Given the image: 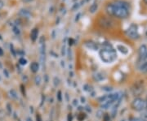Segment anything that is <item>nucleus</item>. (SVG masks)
<instances>
[{"label": "nucleus", "mask_w": 147, "mask_h": 121, "mask_svg": "<svg viewBox=\"0 0 147 121\" xmlns=\"http://www.w3.org/2000/svg\"><path fill=\"white\" fill-rule=\"evenodd\" d=\"M11 51H12L13 55L16 56V53H15V51H14V49H13V47H12V46H11Z\"/></svg>", "instance_id": "nucleus-31"}, {"label": "nucleus", "mask_w": 147, "mask_h": 121, "mask_svg": "<svg viewBox=\"0 0 147 121\" xmlns=\"http://www.w3.org/2000/svg\"><path fill=\"white\" fill-rule=\"evenodd\" d=\"M19 63L21 65H25L27 63V60L25 59V58H21L19 59Z\"/></svg>", "instance_id": "nucleus-21"}, {"label": "nucleus", "mask_w": 147, "mask_h": 121, "mask_svg": "<svg viewBox=\"0 0 147 121\" xmlns=\"http://www.w3.org/2000/svg\"><path fill=\"white\" fill-rule=\"evenodd\" d=\"M3 73H4V75L6 74V77H9V73H8V72L7 70H6V69L3 71Z\"/></svg>", "instance_id": "nucleus-29"}, {"label": "nucleus", "mask_w": 147, "mask_h": 121, "mask_svg": "<svg viewBox=\"0 0 147 121\" xmlns=\"http://www.w3.org/2000/svg\"><path fill=\"white\" fill-rule=\"evenodd\" d=\"M26 121H32V119H31V118L28 117V118L26 119Z\"/></svg>", "instance_id": "nucleus-34"}, {"label": "nucleus", "mask_w": 147, "mask_h": 121, "mask_svg": "<svg viewBox=\"0 0 147 121\" xmlns=\"http://www.w3.org/2000/svg\"><path fill=\"white\" fill-rule=\"evenodd\" d=\"M39 53H40V61L42 65L43 66L46 61V47H45L44 37H41L39 39Z\"/></svg>", "instance_id": "nucleus-4"}, {"label": "nucleus", "mask_w": 147, "mask_h": 121, "mask_svg": "<svg viewBox=\"0 0 147 121\" xmlns=\"http://www.w3.org/2000/svg\"><path fill=\"white\" fill-rule=\"evenodd\" d=\"M9 94H10L11 99H18V94H17L16 91L14 90V89H11L9 91Z\"/></svg>", "instance_id": "nucleus-16"}, {"label": "nucleus", "mask_w": 147, "mask_h": 121, "mask_svg": "<svg viewBox=\"0 0 147 121\" xmlns=\"http://www.w3.org/2000/svg\"><path fill=\"white\" fill-rule=\"evenodd\" d=\"M57 99H58L59 102H61L62 99H61V91H58V93H57Z\"/></svg>", "instance_id": "nucleus-24"}, {"label": "nucleus", "mask_w": 147, "mask_h": 121, "mask_svg": "<svg viewBox=\"0 0 147 121\" xmlns=\"http://www.w3.org/2000/svg\"><path fill=\"white\" fill-rule=\"evenodd\" d=\"M3 50L0 47V56H3Z\"/></svg>", "instance_id": "nucleus-33"}, {"label": "nucleus", "mask_w": 147, "mask_h": 121, "mask_svg": "<svg viewBox=\"0 0 147 121\" xmlns=\"http://www.w3.org/2000/svg\"><path fill=\"white\" fill-rule=\"evenodd\" d=\"M3 6H4V2L3 0H0V9H2L3 7Z\"/></svg>", "instance_id": "nucleus-28"}, {"label": "nucleus", "mask_w": 147, "mask_h": 121, "mask_svg": "<svg viewBox=\"0 0 147 121\" xmlns=\"http://www.w3.org/2000/svg\"></svg>", "instance_id": "nucleus-43"}, {"label": "nucleus", "mask_w": 147, "mask_h": 121, "mask_svg": "<svg viewBox=\"0 0 147 121\" xmlns=\"http://www.w3.org/2000/svg\"><path fill=\"white\" fill-rule=\"evenodd\" d=\"M68 121H72L71 114H69V116H68Z\"/></svg>", "instance_id": "nucleus-32"}, {"label": "nucleus", "mask_w": 147, "mask_h": 121, "mask_svg": "<svg viewBox=\"0 0 147 121\" xmlns=\"http://www.w3.org/2000/svg\"><path fill=\"white\" fill-rule=\"evenodd\" d=\"M145 102H147V97H146V100H145Z\"/></svg>", "instance_id": "nucleus-40"}, {"label": "nucleus", "mask_w": 147, "mask_h": 121, "mask_svg": "<svg viewBox=\"0 0 147 121\" xmlns=\"http://www.w3.org/2000/svg\"><path fill=\"white\" fill-rule=\"evenodd\" d=\"M126 33H127V35L128 36V37H130L132 39H137L139 37L137 25H135V24H132L127 29Z\"/></svg>", "instance_id": "nucleus-6"}, {"label": "nucleus", "mask_w": 147, "mask_h": 121, "mask_svg": "<svg viewBox=\"0 0 147 121\" xmlns=\"http://www.w3.org/2000/svg\"><path fill=\"white\" fill-rule=\"evenodd\" d=\"M36 120H37V121H42V119H41V116H39V115H37V116H36Z\"/></svg>", "instance_id": "nucleus-30"}, {"label": "nucleus", "mask_w": 147, "mask_h": 121, "mask_svg": "<svg viewBox=\"0 0 147 121\" xmlns=\"http://www.w3.org/2000/svg\"><path fill=\"white\" fill-rule=\"evenodd\" d=\"M19 15L25 18H30L31 17V13L26 9H21L19 11Z\"/></svg>", "instance_id": "nucleus-10"}, {"label": "nucleus", "mask_w": 147, "mask_h": 121, "mask_svg": "<svg viewBox=\"0 0 147 121\" xmlns=\"http://www.w3.org/2000/svg\"><path fill=\"white\" fill-rule=\"evenodd\" d=\"M7 108H8V113L9 114H11V111H12V109H11V106L9 104H7Z\"/></svg>", "instance_id": "nucleus-26"}, {"label": "nucleus", "mask_w": 147, "mask_h": 121, "mask_svg": "<svg viewBox=\"0 0 147 121\" xmlns=\"http://www.w3.org/2000/svg\"><path fill=\"white\" fill-rule=\"evenodd\" d=\"M30 69H31V72L34 73L38 72V71L39 70V63L37 62H33L30 65Z\"/></svg>", "instance_id": "nucleus-13"}, {"label": "nucleus", "mask_w": 147, "mask_h": 121, "mask_svg": "<svg viewBox=\"0 0 147 121\" xmlns=\"http://www.w3.org/2000/svg\"><path fill=\"white\" fill-rule=\"evenodd\" d=\"M115 102H117V101H114V100H113V99H110V100H108V101L103 102H101V107L102 109H108V108H110L111 106H112Z\"/></svg>", "instance_id": "nucleus-9"}, {"label": "nucleus", "mask_w": 147, "mask_h": 121, "mask_svg": "<svg viewBox=\"0 0 147 121\" xmlns=\"http://www.w3.org/2000/svg\"><path fill=\"white\" fill-rule=\"evenodd\" d=\"M38 35H39V30L38 28H34V29L31 31L30 33V38L32 40V42H35L38 38Z\"/></svg>", "instance_id": "nucleus-12"}, {"label": "nucleus", "mask_w": 147, "mask_h": 121, "mask_svg": "<svg viewBox=\"0 0 147 121\" xmlns=\"http://www.w3.org/2000/svg\"><path fill=\"white\" fill-rule=\"evenodd\" d=\"M99 55L101 60L106 63H112L117 59V55L114 49H101L99 51Z\"/></svg>", "instance_id": "nucleus-2"}, {"label": "nucleus", "mask_w": 147, "mask_h": 121, "mask_svg": "<svg viewBox=\"0 0 147 121\" xmlns=\"http://www.w3.org/2000/svg\"><path fill=\"white\" fill-rule=\"evenodd\" d=\"M140 70L142 72H147V61L142 63V64L140 67Z\"/></svg>", "instance_id": "nucleus-18"}, {"label": "nucleus", "mask_w": 147, "mask_h": 121, "mask_svg": "<svg viewBox=\"0 0 147 121\" xmlns=\"http://www.w3.org/2000/svg\"><path fill=\"white\" fill-rule=\"evenodd\" d=\"M145 111H147V107H146V108H145Z\"/></svg>", "instance_id": "nucleus-39"}, {"label": "nucleus", "mask_w": 147, "mask_h": 121, "mask_svg": "<svg viewBox=\"0 0 147 121\" xmlns=\"http://www.w3.org/2000/svg\"><path fill=\"white\" fill-rule=\"evenodd\" d=\"M146 36H147V32H146Z\"/></svg>", "instance_id": "nucleus-42"}, {"label": "nucleus", "mask_w": 147, "mask_h": 121, "mask_svg": "<svg viewBox=\"0 0 147 121\" xmlns=\"http://www.w3.org/2000/svg\"><path fill=\"white\" fill-rule=\"evenodd\" d=\"M140 118H142V121H147V111H142V113L140 115Z\"/></svg>", "instance_id": "nucleus-20"}, {"label": "nucleus", "mask_w": 147, "mask_h": 121, "mask_svg": "<svg viewBox=\"0 0 147 121\" xmlns=\"http://www.w3.org/2000/svg\"><path fill=\"white\" fill-rule=\"evenodd\" d=\"M143 1H144V3L147 5V0H143Z\"/></svg>", "instance_id": "nucleus-35"}, {"label": "nucleus", "mask_w": 147, "mask_h": 121, "mask_svg": "<svg viewBox=\"0 0 147 121\" xmlns=\"http://www.w3.org/2000/svg\"><path fill=\"white\" fill-rule=\"evenodd\" d=\"M66 54V45H64L62 48H61V55L62 56H65Z\"/></svg>", "instance_id": "nucleus-22"}, {"label": "nucleus", "mask_w": 147, "mask_h": 121, "mask_svg": "<svg viewBox=\"0 0 147 121\" xmlns=\"http://www.w3.org/2000/svg\"><path fill=\"white\" fill-rule=\"evenodd\" d=\"M68 58L69 59H72V51L70 50H68Z\"/></svg>", "instance_id": "nucleus-27"}, {"label": "nucleus", "mask_w": 147, "mask_h": 121, "mask_svg": "<svg viewBox=\"0 0 147 121\" xmlns=\"http://www.w3.org/2000/svg\"><path fill=\"white\" fill-rule=\"evenodd\" d=\"M116 48L123 55H127L128 53V49L126 47H124L123 45H117L116 46Z\"/></svg>", "instance_id": "nucleus-11"}, {"label": "nucleus", "mask_w": 147, "mask_h": 121, "mask_svg": "<svg viewBox=\"0 0 147 121\" xmlns=\"http://www.w3.org/2000/svg\"><path fill=\"white\" fill-rule=\"evenodd\" d=\"M25 2H26V3H28V2H29V1H31V0H24Z\"/></svg>", "instance_id": "nucleus-36"}, {"label": "nucleus", "mask_w": 147, "mask_h": 121, "mask_svg": "<svg viewBox=\"0 0 147 121\" xmlns=\"http://www.w3.org/2000/svg\"><path fill=\"white\" fill-rule=\"evenodd\" d=\"M97 8H98V4H97V3H92V4L90 6L89 11H90L91 13H95L96 11H97Z\"/></svg>", "instance_id": "nucleus-15"}, {"label": "nucleus", "mask_w": 147, "mask_h": 121, "mask_svg": "<svg viewBox=\"0 0 147 121\" xmlns=\"http://www.w3.org/2000/svg\"><path fill=\"white\" fill-rule=\"evenodd\" d=\"M80 6H81V4H80V3H75V4L74 5V7H72V10H73V11H74V10H76V9H78V8L80 7Z\"/></svg>", "instance_id": "nucleus-25"}, {"label": "nucleus", "mask_w": 147, "mask_h": 121, "mask_svg": "<svg viewBox=\"0 0 147 121\" xmlns=\"http://www.w3.org/2000/svg\"><path fill=\"white\" fill-rule=\"evenodd\" d=\"M93 77H94V79H95L96 80H97V81H101V80H102L104 79V77L101 73H97V74L94 75Z\"/></svg>", "instance_id": "nucleus-17"}, {"label": "nucleus", "mask_w": 147, "mask_h": 121, "mask_svg": "<svg viewBox=\"0 0 147 121\" xmlns=\"http://www.w3.org/2000/svg\"><path fill=\"white\" fill-rule=\"evenodd\" d=\"M41 81H42V78H41L40 76H36L34 78V82H35V85H39L41 84Z\"/></svg>", "instance_id": "nucleus-19"}, {"label": "nucleus", "mask_w": 147, "mask_h": 121, "mask_svg": "<svg viewBox=\"0 0 147 121\" xmlns=\"http://www.w3.org/2000/svg\"><path fill=\"white\" fill-rule=\"evenodd\" d=\"M99 23H100V25H101V26L105 27V28L111 27V26H112V24H113V22L111 21L110 20H109L107 18H105V17H103V18H101V20H100Z\"/></svg>", "instance_id": "nucleus-8"}, {"label": "nucleus", "mask_w": 147, "mask_h": 121, "mask_svg": "<svg viewBox=\"0 0 147 121\" xmlns=\"http://www.w3.org/2000/svg\"><path fill=\"white\" fill-rule=\"evenodd\" d=\"M145 90V87H144V85H143V82L140 81V82H136L133 86L131 89V91L132 94L135 96V97H138L140 96L142 94H143V92Z\"/></svg>", "instance_id": "nucleus-5"}, {"label": "nucleus", "mask_w": 147, "mask_h": 121, "mask_svg": "<svg viewBox=\"0 0 147 121\" xmlns=\"http://www.w3.org/2000/svg\"><path fill=\"white\" fill-rule=\"evenodd\" d=\"M0 67H2V64H1V63H0Z\"/></svg>", "instance_id": "nucleus-37"}, {"label": "nucleus", "mask_w": 147, "mask_h": 121, "mask_svg": "<svg viewBox=\"0 0 147 121\" xmlns=\"http://www.w3.org/2000/svg\"><path fill=\"white\" fill-rule=\"evenodd\" d=\"M147 107V102L145 100L140 99V97H136L132 102V108L137 111H145Z\"/></svg>", "instance_id": "nucleus-3"}, {"label": "nucleus", "mask_w": 147, "mask_h": 121, "mask_svg": "<svg viewBox=\"0 0 147 121\" xmlns=\"http://www.w3.org/2000/svg\"><path fill=\"white\" fill-rule=\"evenodd\" d=\"M138 54H139V59L140 60L145 59V56H146V54H147V47L145 45L140 46V48H139Z\"/></svg>", "instance_id": "nucleus-7"}, {"label": "nucleus", "mask_w": 147, "mask_h": 121, "mask_svg": "<svg viewBox=\"0 0 147 121\" xmlns=\"http://www.w3.org/2000/svg\"><path fill=\"white\" fill-rule=\"evenodd\" d=\"M0 39H2V37H0Z\"/></svg>", "instance_id": "nucleus-41"}, {"label": "nucleus", "mask_w": 147, "mask_h": 121, "mask_svg": "<svg viewBox=\"0 0 147 121\" xmlns=\"http://www.w3.org/2000/svg\"><path fill=\"white\" fill-rule=\"evenodd\" d=\"M106 12L119 19H126L129 16V11H130V5L127 2L121 1V0H116L114 3H109L106 7Z\"/></svg>", "instance_id": "nucleus-1"}, {"label": "nucleus", "mask_w": 147, "mask_h": 121, "mask_svg": "<svg viewBox=\"0 0 147 121\" xmlns=\"http://www.w3.org/2000/svg\"><path fill=\"white\" fill-rule=\"evenodd\" d=\"M1 80H2V78H1V77H0V81H1Z\"/></svg>", "instance_id": "nucleus-38"}, {"label": "nucleus", "mask_w": 147, "mask_h": 121, "mask_svg": "<svg viewBox=\"0 0 147 121\" xmlns=\"http://www.w3.org/2000/svg\"><path fill=\"white\" fill-rule=\"evenodd\" d=\"M13 32L15 33V34H16V35H19L20 34V29L18 28V27H16V26H14L13 27Z\"/></svg>", "instance_id": "nucleus-23"}, {"label": "nucleus", "mask_w": 147, "mask_h": 121, "mask_svg": "<svg viewBox=\"0 0 147 121\" xmlns=\"http://www.w3.org/2000/svg\"><path fill=\"white\" fill-rule=\"evenodd\" d=\"M85 46L88 49H91V50H97L98 49L97 45L96 43L92 42H86Z\"/></svg>", "instance_id": "nucleus-14"}]
</instances>
